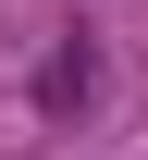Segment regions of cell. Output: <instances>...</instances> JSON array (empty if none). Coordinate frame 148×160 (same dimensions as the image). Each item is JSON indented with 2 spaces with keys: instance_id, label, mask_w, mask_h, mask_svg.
Here are the masks:
<instances>
[{
  "instance_id": "1",
  "label": "cell",
  "mask_w": 148,
  "mask_h": 160,
  "mask_svg": "<svg viewBox=\"0 0 148 160\" xmlns=\"http://www.w3.org/2000/svg\"><path fill=\"white\" fill-rule=\"evenodd\" d=\"M86 99H99V49H86V37H62V49L37 62V111H86Z\"/></svg>"
}]
</instances>
